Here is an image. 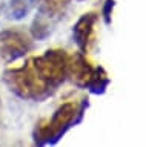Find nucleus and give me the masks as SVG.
I'll list each match as a JSON object with an SVG mask.
<instances>
[{"label":"nucleus","mask_w":146,"mask_h":147,"mask_svg":"<svg viewBox=\"0 0 146 147\" xmlns=\"http://www.w3.org/2000/svg\"><path fill=\"white\" fill-rule=\"evenodd\" d=\"M33 49V40L22 29H5L0 32V61L11 64L25 57Z\"/></svg>","instance_id":"20e7f679"},{"label":"nucleus","mask_w":146,"mask_h":147,"mask_svg":"<svg viewBox=\"0 0 146 147\" xmlns=\"http://www.w3.org/2000/svg\"><path fill=\"white\" fill-rule=\"evenodd\" d=\"M29 60L40 78L52 90H56V87L65 81V78L68 77L71 55L63 49H48L43 55H37Z\"/></svg>","instance_id":"7ed1b4c3"},{"label":"nucleus","mask_w":146,"mask_h":147,"mask_svg":"<svg viewBox=\"0 0 146 147\" xmlns=\"http://www.w3.org/2000/svg\"><path fill=\"white\" fill-rule=\"evenodd\" d=\"M49 20L51 18L40 12H39V16H35V18L33 20V25H31V35H33V38L45 40L51 34V23H49Z\"/></svg>","instance_id":"0eeeda50"},{"label":"nucleus","mask_w":146,"mask_h":147,"mask_svg":"<svg viewBox=\"0 0 146 147\" xmlns=\"http://www.w3.org/2000/svg\"><path fill=\"white\" fill-rule=\"evenodd\" d=\"M85 110V103L77 106L72 101L60 104L52 113L51 119H42L35 124L34 129V142L37 146L56 144L68 132V129L80 121Z\"/></svg>","instance_id":"f257e3e1"},{"label":"nucleus","mask_w":146,"mask_h":147,"mask_svg":"<svg viewBox=\"0 0 146 147\" xmlns=\"http://www.w3.org/2000/svg\"><path fill=\"white\" fill-rule=\"evenodd\" d=\"M97 67H92L91 63L86 60L83 52H77L71 55V63H69V71H68V77L71 81L79 87H86L88 89L91 81L95 75Z\"/></svg>","instance_id":"39448f33"},{"label":"nucleus","mask_w":146,"mask_h":147,"mask_svg":"<svg viewBox=\"0 0 146 147\" xmlns=\"http://www.w3.org/2000/svg\"><path fill=\"white\" fill-rule=\"evenodd\" d=\"M95 22H97V14L88 12V14H85V16H81L74 25V28H72L74 41H75L79 51L83 52V54L88 52L89 46H91V43H92Z\"/></svg>","instance_id":"423d86ee"},{"label":"nucleus","mask_w":146,"mask_h":147,"mask_svg":"<svg viewBox=\"0 0 146 147\" xmlns=\"http://www.w3.org/2000/svg\"><path fill=\"white\" fill-rule=\"evenodd\" d=\"M108 83H109V78L106 75V72H105L102 67H97L95 75H94L88 89L91 92H94V94H103L105 89H106V86H108Z\"/></svg>","instance_id":"1a4fd4ad"},{"label":"nucleus","mask_w":146,"mask_h":147,"mask_svg":"<svg viewBox=\"0 0 146 147\" xmlns=\"http://www.w3.org/2000/svg\"><path fill=\"white\" fill-rule=\"evenodd\" d=\"M3 81L12 94H16L23 100L42 101L54 92L40 78L31 60H28L23 66L6 69L3 72Z\"/></svg>","instance_id":"f03ea898"},{"label":"nucleus","mask_w":146,"mask_h":147,"mask_svg":"<svg viewBox=\"0 0 146 147\" xmlns=\"http://www.w3.org/2000/svg\"><path fill=\"white\" fill-rule=\"evenodd\" d=\"M29 0H12L11 2V17L14 20L23 18L29 11Z\"/></svg>","instance_id":"9d476101"},{"label":"nucleus","mask_w":146,"mask_h":147,"mask_svg":"<svg viewBox=\"0 0 146 147\" xmlns=\"http://www.w3.org/2000/svg\"><path fill=\"white\" fill-rule=\"evenodd\" d=\"M35 3L39 5V12L46 16L49 18L60 16L65 5L69 2V0H34Z\"/></svg>","instance_id":"6e6552de"},{"label":"nucleus","mask_w":146,"mask_h":147,"mask_svg":"<svg viewBox=\"0 0 146 147\" xmlns=\"http://www.w3.org/2000/svg\"><path fill=\"white\" fill-rule=\"evenodd\" d=\"M112 6H114V0H106L105 3V11H103V16L106 18V23H109V14L112 11Z\"/></svg>","instance_id":"9b49d317"}]
</instances>
